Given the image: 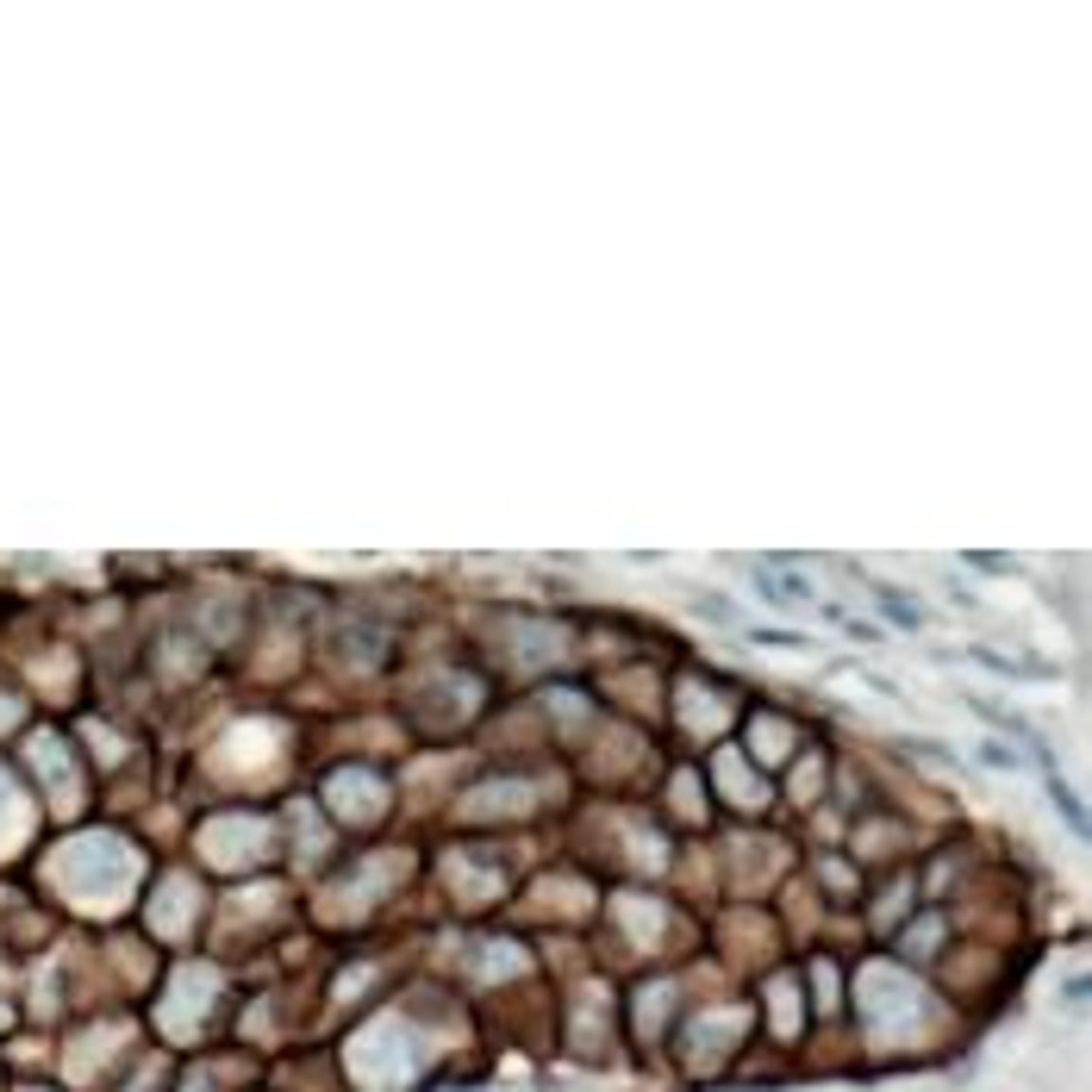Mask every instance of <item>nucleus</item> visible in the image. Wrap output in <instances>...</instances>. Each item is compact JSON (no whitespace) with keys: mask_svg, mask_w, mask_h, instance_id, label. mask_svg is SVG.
<instances>
[{"mask_svg":"<svg viewBox=\"0 0 1092 1092\" xmlns=\"http://www.w3.org/2000/svg\"><path fill=\"white\" fill-rule=\"evenodd\" d=\"M693 612H700V618H712V625H731V618H737V606H731L724 593H700V599H693Z\"/></svg>","mask_w":1092,"mask_h":1092,"instance_id":"8","label":"nucleus"},{"mask_svg":"<svg viewBox=\"0 0 1092 1092\" xmlns=\"http://www.w3.org/2000/svg\"><path fill=\"white\" fill-rule=\"evenodd\" d=\"M1048 799H1055V811L1067 818V830L1074 837H1086V811H1080V799H1074V787H1067L1062 774H1048Z\"/></svg>","mask_w":1092,"mask_h":1092,"instance_id":"2","label":"nucleus"},{"mask_svg":"<svg viewBox=\"0 0 1092 1092\" xmlns=\"http://www.w3.org/2000/svg\"><path fill=\"white\" fill-rule=\"evenodd\" d=\"M749 644H762V649H811V637L780 630V625H762V630H749Z\"/></svg>","mask_w":1092,"mask_h":1092,"instance_id":"4","label":"nucleus"},{"mask_svg":"<svg viewBox=\"0 0 1092 1092\" xmlns=\"http://www.w3.org/2000/svg\"><path fill=\"white\" fill-rule=\"evenodd\" d=\"M974 755H980L987 768H999V774H1018V768H1024V755H1018L1011 743H999V737H980V749H974Z\"/></svg>","mask_w":1092,"mask_h":1092,"instance_id":"3","label":"nucleus"},{"mask_svg":"<svg viewBox=\"0 0 1092 1092\" xmlns=\"http://www.w3.org/2000/svg\"><path fill=\"white\" fill-rule=\"evenodd\" d=\"M899 749L905 755H918V762H937V768H956V755H949L943 743H924V737H899Z\"/></svg>","mask_w":1092,"mask_h":1092,"instance_id":"5","label":"nucleus"},{"mask_svg":"<svg viewBox=\"0 0 1092 1092\" xmlns=\"http://www.w3.org/2000/svg\"><path fill=\"white\" fill-rule=\"evenodd\" d=\"M968 562H974V569H987V574H1011V569H1018L1011 555H968Z\"/></svg>","mask_w":1092,"mask_h":1092,"instance_id":"9","label":"nucleus"},{"mask_svg":"<svg viewBox=\"0 0 1092 1092\" xmlns=\"http://www.w3.org/2000/svg\"><path fill=\"white\" fill-rule=\"evenodd\" d=\"M830 625H843L855 637V644H881V625H868V618H855V612H843V606H830Z\"/></svg>","mask_w":1092,"mask_h":1092,"instance_id":"6","label":"nucleus"},{"mask_svg":"<svg viewBox=\"0 0 1092 1092\" xmlns=\"http://www.w3.org/2000/svg\"><path fill=\"white\" fill-rule=\"evenodd\" d=\"M868 593L881 599V612H886V625H893V630H924V612H918V606H912V599H905V593H899V587L874 581Z\"/></svg>","mask_w":1092,"mask_h":1092,"instance_id":"1","label":"nucleus"},{"mask_svg":"<svg viewBox=\"0 0 1092 1092\" xmlns=\"http://www.w3.org/2000/svg\"><path fill=\"white\" fill-rule=\"evenodd\" d=\"M843 668H849L855 681H862V687H874V693H881V700H899V693H905V687H899V681H893V674H881V668H855V662H843Z\"/></svg>","mask_w":1092,"mask_h":1092,"instance_id":"7","label":"nucleus"}]
</instances>
